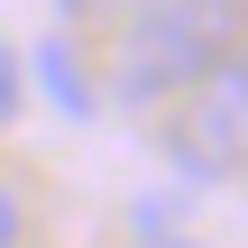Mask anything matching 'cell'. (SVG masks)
<instances>
[{"label": "cell", "mask_w": 248, "mask_h": 248, "mask_svg": "<svg viewBox=\"0 0 248 248\" xmlns=\"http://www.w3.org/2000/svg\"><path fill=\"white\" fill-rule=\"evenodd\" d=\"M230 46H239V0H129L120 9V46H110V101L120 110H156L202 64H221Z\"/></svg>", "instance_id": "1"}, {"label": "cell", "mask_w": 248, "mask_h": 248, "mask_svg": "<svg viewBox=\"0 0 248 248\" xmlns=\"http://www.w3.org/2000/svg\"><path fill=\"white\" fill-rule=\"evenodd\" d=\"M166 166L184 184L248 175V46H230L221 64H202L175 92V110H166Z\"/></svg>", "instance_id": "2"}, {"label": "cell", "mask_w": 248, "mask_h": 248, "mask_svg": "<svg viewBox=\"0 0 248 248\" xmlns=\"http://www.w3.org/2000/svg\"><path fill=\"white\" fill-rule=\"evenodd\" d=\"M18 239H28V212H18V193L0 184V248H18Z\"/></svg>", "instance_id": "4"}, {"label": "cell", "mask_w": 248, "mask_h": 248, "mask_svg": "<svg viewBox=\"0 0 248 248\" xmlns=\"http://www.w3.org/2000/svg\"><path fill=\"white\" fill-rule=\"evenodd\" d=\"M55 9H64V18H120L129 0H55Z\"/></svg>", "instance_id": "5"}, {"label": "cell", "mask_w": 248, "mask_h": 248, "mask_svg": "<svg viewBox=\"0 0 248 248\" xmlns=\"http://www.w3.org/2000/svg\"><path fill=\"white\" fill-rule=\"evenodd\" d=\"M37 83H46V101L64 110V120H92L101 101H92V83H83V55H74V37H37Z\"/></svg>", "instance_id": "3"}, {"label": "cell", "mask_w": 248, "mask_h": 248, "mask_svg": "<svg viewBox=\"0 0 248 248\" xmlns=\"http://www.w3.org/2000/svg\"><path fill=\"white\" fill-rule=\"evenodd\" d=\"M9 110H18V64L0 55V120H9Z\"/></svg>", "instance_id": "6"}]
</instances>
